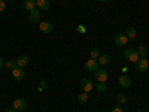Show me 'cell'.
<instances>
[{
    "instance_id": "6da1fadb",
    "label": "cell",
    "mask_w": 149,
    "mask_h": 112,
    "mask_svg": "<svg viewBox=\"0 0 149 112\" xmlns=\"http://www.w3.org/2000/svg\"><path fill=\"white\" fill-rule=\"evenodd\" d=\"M124 55H125L127 60L131 61V63H137V61L140 60V55L137 52V49H133V48H127L125 52H124Z\"/></svg>"
},
{
    "instance_id": "7a4b0ae2",
    "label": "cell",
    "mask_w": 149,
    "mask_h": 112,
    "mask_svg": "<svg viewBox=\"0 0 149 112\" xmlns=\"http://www.w3.org/2000/svg\"><path fill=\"white\" fill-rule=\"evenodd\" d=\"M94 76H95V79H97L98 82H106L107 78H109V73H107L106 69H97V70L94 72Z\"/></svg>"
},
{
    "instance_id": "3957f363",
    "label": "cell",
    "mask_w": 149,
    "mask_h": 112,
    "mask_svg": "<svg viewBox=\"0 0 149 112\" xmlns=\"http://www.w3.org/2000/svg\"><path fill=\"white\" fill-rule=\"evenodd\" d=\"M149 67V60L146 57H140V60L136 63V69H137L139 72H146Z\"/></svg>"
},
{
    "instance_id": "277c9868",
    "label": "cell",
    "mask_w": 149,
    "mask_h": 112,
    "mask_svg": "<svg viewBox=\"0 0 149 112\" xmlns=\"http://www.w3.org/2000/svg\"><path fill=\"white\" fill-rule=\"evenodd\" d=\"M127 42H128V37L125 36V33H118V34L115 36V43H116L118 46L127 45Z\"/></svg>"
},
{
    "instance_id": "5b68a950",
    "label": "cell",
    "mask_w": 149,
    "mask_h": 112,
    "mask_svg": "<svg viewBox=\"0 0 149 112\" xmlns=\"http://www.w3.org/2000/svg\"><path fill=\"white\" fill-rule=\"evenodd\" d=\"M39 29L42 33H51L54 30V26L49 21H42V22H39Z\"/></svg>"
},
{
    "instance_id": "8992f818",
    "label": "cell",
    "mask_w": 149,
    "mask_h": 112,
    "mask_svg": "<svg viewBox=\"0 0 149 112\" xmlns=\"http://www.w3.org/2000/svg\"><path fill=\"white\" fill-rule=\"evenodd\" d=\"M118 84L122 87V88H127V87L131 85V78L128 76V75H121L119 79H118Z\"/></svg>"
},
{
    "instance_id": "52a82bcc",
    "label": "cell",
    "mask_w": 149,
    "mask_h": 112,
    "mask_svg": "<svg viewBox=\"0 0 149 112\" xmlns=\"http://www.w3.org/2000/svg\"><path fill=\"white\" fill-rule=\"evenodd\" d=\"M29 14H30V22L31 24H37V21L40 20V9L34 8L31 12H29Z\"/></svg>"
},
{
    "instance_id": "ba28073f",
    "label": "cell",
    "mask_w": 149,
    "mask_h": 112,
    "mask_svg": "<svg viewBox=\"0 0 149 112\" xmlns=\"http://www.w3.org/2000/svg\"><path fill=\"white\" fill-rule=\"evenodd\" d=\"M85 67H86V70H90V72H95V70L98 69V61H97V60H94V58L86 60Z\"/></svg>"
},
{
    "instance_id": "9c48e42d",
    "label": "cell",
    "mask_w": 149,
    "mask_h": 112,
    "mask_svg": "<svg viewBox=\"0 0 149 112\" xmlns=\"http://www.w3.org/2000/svg\"><path fill=\"white\" fill-rule=\"evenodd\" d=\"M24 75H26V73H24V69L19 67V66H17L15 69H12V76H14L17 81H21L24 78Z\"/></svg>"
},
{
    "instance_id": "30bf717a",
    "label": "cell",
    "mask_w": 149,
    "mask_h": 112,
    "mask_svg": "<svg viewBox=\"0 0 149 112\" xmlns=\"http://www.w3.org/2000/svg\"><path fill=\"white\" fill-rule=\"evenodd\" d=\"M81 88H82L85 93H90V91L93 90V82H91L88 78H84V79L81 81Z\"/></svg>"
},
{
    "instance_id": "8fae6325",
    "label": "cell",
    "mask_w": 149,
    "mask_h": 112,
    "mask_svg": "<svg viewBox=\"0 0 149 112\" xmlns=\"http://www.w3.org/2000/svg\"><path fill=\"white\" fill-rule=\"evenodd\" d=\"M51 3H49V0H36V8L40 9V10H48Z\"/></svg>"
},
{
    "instance_id": "7c38bea8",
    "label": "cell",
    "mask_w": 149,
    "mask_h": 112,
    "mask_svg": "<svg viewBox=\"0 0 149 112\" xmlns=\"http://www.w3.org/2000/svg\"><path fill=\"white\" fill-rule=\"evenodd\" d=\"M26 106H27L26 100H24V99H21V97L14 100V108H15L17 111H24V109H26Z\"/></svg>"
},
{
    "instance_id": "4fadbf2b",
    "label": "cell",
    "mask_w": 149,
    "mask_h": 112,
    "mask_svg": "<svg viewBox=\"0 0 149 112\" xmlns=\"http://www.w3.org/2000/svg\"><path fill=\"white\" fill-rule=\"evenodd\" d=\"M27 64H29V57H27V55H19V57L17 58V66L26 67Z\"/></svg>"
},
{
    "instance_id": "5bb4252c",
    "label": "cell",
    "mask_w": 149,
    "mask_h": 112,
    "mask_svg": "<svg viewBox=\"0 0 149 112\" xmlns=\"http://www.w3.org/2000/svg\"><path fill=\"white\" fill-rule=\"evenodd\" d=\"M97 60H98V64H102V66H107V64L110 63V57L106 55V54H102Z\"/></svg>"
},
{
    "instance_id": "9a60e30c",
    "label": "cell",
    "mask_w": 149,
    "mask_h": 112,
    "mask_svg": "<svg viewBox=\"0 0 149 112\" xmlns=\"http://www.w3.org/2000/svg\"><path fill=\"white\" fill-rule=\"evenodd\" d=\"M136 34H137V32H136L134 27H128V29L125 30V36L128 37V41H130V39H134Z\"/></svg>"
},
{
    "instance_id": "2e32d148",
    "label": "cell",
    "mask_w": 149,
    "mask_h": 112,
    "mask_svg": "<svg viewBox=\"0 0 149 112\" xmlns=\"http://www.w3.org/2000/svg\"><path fill=\"white\" fill-rule=\"evenodd\" d=\"M24 8H26L27 12H31V10L36 8V3L31 2V0H26V2H24Z\"/></svg>"
},
{
    "instance_id": "e0dca14e",
    "label": "cell",
    "mask_w": 149,
    "mask_h": 112,
    "mask_svg": "<svg viewBox=\"0 0 149 112\" xmlns=\"http://www.w3.org/2000/svg\"><path fill=\"white\" fill-rule=\"evenodd\" d=\"M137 52H139L140 57H146V55H148V46H146V45H139Z\"/></svg>"
},
{
    "instance_id": "ac0fdd59",
    "label": "cell",
    "mask_w": 149,
    "mask_h": 112,
    "mask_svg": "<svg viewBox=\"0 0 149 112\" xmlns=\"http://www.w3.org/2000/svg\"><path fill=\"white\" fill-rule=\"evenodd\" d=\"M116 102H118V105H125V103H127V96L122 94V93H119V94L116 96Z\"/></svg>"
},
{
    "instance_id": "d6986e66",
    "label": "cell",
    "mask_w": 149,
    "mask_h": 112,
    "mask_svg": "<svg viewBox=\"0 0 149 112\" xmlns=\"http://www.w3.org/2000/svg\"><path fill=\"white\" fill-rule=\"evenodd\" d=\"M88 99H90V94L88 93H81L79 96H78V100L81 102V103H86V102H88Z\"/></svg>"
},
{
    "instance_id": "ffe728a7",
    "label": "cell",
    "mask_w": 149,
    "mask_h": 112,
    "mask_svg": "<svg viewBox=\"0 0 149 112\" xmlns=\"http://www.w3.org/2000/svg\"><path fill=\"white\" fill-rule=\"evenodd\" d=\"M100 55H102V54H100V51H98V48H93V49H91V52H90V57H91V58L97 60Z\"/></svg>"
},
{
    "instance_id": "44dd1931",
    "label": "cell",
    "mask_w": 149,
    "mask_h": 112,
    "mask_svg": "<svg viewBox=\"0 0 149 112\" xmlns=\"http://www.w3.org/2000/svg\"><path fill=\"white\" fill-rule=\"evenodd\" d=\"M107 87H106V82H98L97 84V91L98 93H106Z\"/></svg>"
},
{
    "instance_id": "7402d4cb",
    "label": "cell",
    "mask_w": 149,
    "mask_h": 112,
    "mask_svg": "<svg viewBox=\"0 0 149 112\" xmlns=\"http://www.w3.org/2000/svg\"><path fill=\"white\" fill-rule=\"evenodd\" d=\"M5 64H6V67H9V69L12 70V69H15V67H17V60H8Z\"/></svg>"
},
{
    "instance_id": "603a6c76",
    "label": "cell",
    "mask_w": 149,
    "mask_h": 112,
    "mask_svg": "<svg viewBox=\"0 0 149 112\" xmlns=\"http://www.w3.org/2000/svg\"><path fill=\"white\" fill-rule=\"evenodd\" d=\"M6 9V2H3V0H0V12H3Z\"/></svg>"
},
{
    "instance_id": "cb8c5ba5",
    "label": "cell",
    "mask_w": 149,
    "mask_h": 112,
    "mask_svg": "<svg viewBox=\"0 0 149 112\" xmlns=\"http://www.w3.org/2000/svg\"><path fill=\"white\" fill-rule=\"evenodd\" d=\"M112 112H124V111H122V108H121V106H118V105H116V106L112 108Z\"/></svg>"
},
{
    "instance_id": "d4e9b609",
    "label": "cell",
    "mask_w": 149,
    "mask_h": 112,
    "mask_svg": "<svg viewBox=\"0 0 149 112\" xmlns=\"http://www.w3.org/2000/svg\"><path fill=\"white\" fill-rule=\"evenodd\" d=\"M5 112H18V111H17V109H15L14 106H12V108H8V109H6Z\"/></svg>"
},
{
    "instance_id": "484cf974",
    "label": "cell",
    "mask_w": 149,
    "mask_h": 112,
    "mask_svg": "<svg viewBox=\"0 0 149 112\" xmlns=\"http://www.w3.org/2000/svg\"><path fill=\"white\" fill-rule=\"evenodd\" d=\"M46 87V81L45 79H40V88H45Z\"/></svg>"
},
{
    "instance_id": "4316f807",
    "label": "cell",
    "mask_w": 149,
    "mask_h": 112,
    "mask_svg": "<svg viewBox=\"0 0 149 112\" xmlns=\"http://www.w3.org/2000/svg\"><path fill=\"white\" fill-rule=\"evenodd\" d=\"M78 32H79V33H85V29H84L82 26H78Z\"/></svg>"
},
{
    "instance_id": "83f0119b",
    "label": "cell",
    "mask_w": 149,
    "mask_h": 112,
    "mask_svg": "<svg viewBox=\"0 0 149 112\" xmlns=\"http://www.w3.org/2000/svg\"><path fill=\"white\" fill-rule=\"evenodd\" d=\"M3 64H5V61H3V58H2V57H0V69L3 67Z\"/></svg>"
},
{
    "instance_id": "f1b7e54d",
    "label": "cell",
    "mask_w": 149,
    "mask_h": 112,
    "mask_svg": "<svg viewBox=\"0 0 149 112\" xmlns=\"http://www.w3.org/2000/svg\"><path fill=\"white\" fill-rule=\"evenodd\" d=\"M100 2H109V0H100Z\"/></svg>"
},
{
    "instance_id": "f546056e",
    "label": "cell",
    "mask_w": 149,
    "mask_h": 112,
    "mask_svg": "<svg viewBox=\"0 0 149 112\" xmlns=\"http://www.w3.org/2000/svg\"><path fill=\"white\" fill-rule=\"evenodd\" d=\"M3 2H9V0H3Z\"/></svg>"
},
{
    "instance_id": "4dcf8cb0",
    "label": "cell",
    "mask_w": 149,
    "mask_h": 112,
    "mask_svg": "<svg viewBox=\"0 0 149 112\" xmlns=\"http://www.w3.org/2000/svg\"><path fill=\"white\" fill-rule=\"evenodd\" d=\"M31 2H34V3H36V0H31Z\"/></svg>"
},
{
    "instance_id": "1f68e13d",
    "label": "cell",
    "mask_w": 149,
    "mask_h": 112,
    "mask_svg": "<svg viewBox=\"0 0 149 112\" xmlns=\"http://www.w3.org/2000/svg\"><path fill=\"white\" fill-rule=\"evenodd\" d=\"M18 112H24V111H18Z\"/></svg>"
}]
</instances>
